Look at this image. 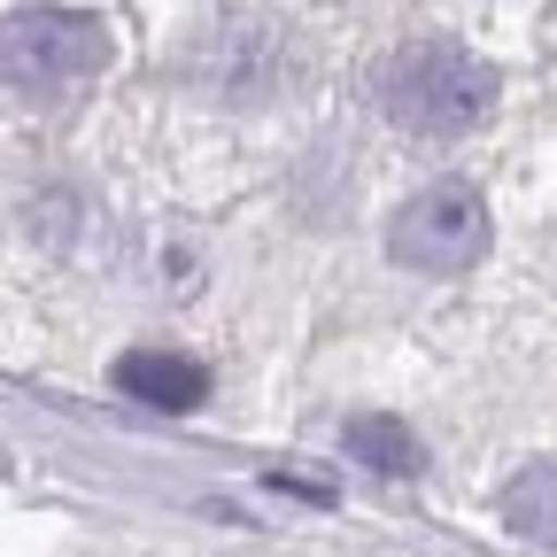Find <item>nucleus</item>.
Wrapping results in <instances>:
<instances>
[{
	"label": "nucleus",
	"instance_id": "1",
	"mask_svg": "<svg viewBox=\"0 0 557 557\" xmlns=\"http://www.w3.org/2000/svg\"><path fill=\"white\" fill-rule=\"evenodd\" d=\"M372 101L387 109V124L403 132H465L496 109V70L457 39H403L380 70H372Z\"/></svg>",
	"mask_w": 557,
	"mask_h": 557
},
{
	"label": "nucleus",
	"instance_id": "5",
	"mask_svg": "<svg viewBox=\"0 0 557 557\" xmlns=\"http://www.w3.org/2000/svg\"><path fill=\"white\" fill-rule=\"evenodd\" d=\"M504 527L534 549H557V457L527 465L511 487H504Z\"/></svg>",
	"mask_w": 557,
	"mask_h": 557
},
{
	"label": "nucleus",
	"instance_id": "4",
	"mask_svg": "<svg viewBox=\"0 0 557 557\" xmlns=\"http://www.w3.org/2000/svg\"><path fill=\"white\" fill-rule=\"evenodd\" d=\"M116 387L148 410H201L209 403V372L194 357H178V348H132V357H116Z\"/></svg>",
	"mask_w": 557,
	"mask_h": 557
},
{
	"label": "nucleus",
	"instance_id": "2",
	"mask_svg": "<svg viewBox=\"0 0 557 557\" xmlns=\"http://www.w3.org/2000/svg\"><path fill=\"white\" fill-rule=\"evenodd\" d=\"M0 62H9L16 101H54L109 62V24L86 9H16L9 39H0Z\"/></svg>",
	"mask_w": 557,
	"mask_h": 557
},
{
	"label": "nucleus",
	"instance_id": "3",
	"mask_svg": "<svg viewBox=\"0 0 557 557\" xmlns=\"http://www.w3.org/2000/svg\"><path fill=\"white\" fill-rule=\"evenodd\" d=\"M387 256L410 263V271H472L487 256V201L465 186V178H442L426 194H410L395 209V225H387Z\"/></svg>",
	"mask_w": 557,
	"mask_h": 557
},
{
	"label": "nucleus",
	"instance_id": "6",
	"mask_svg": "<svg viewBox=\"0 0 557 557\" xmlns=\"http://www.w3.org/2000/svg\"><path fill=\"white\" fill-rule=\"evenodd\" d=\"M348 457L372 465L380 480H410L418 465H426V449H418V434L403 426V418H348Z\"/></svg>",
	"mask_w": 557,
	"mask_h": 557
}]
</instances>
